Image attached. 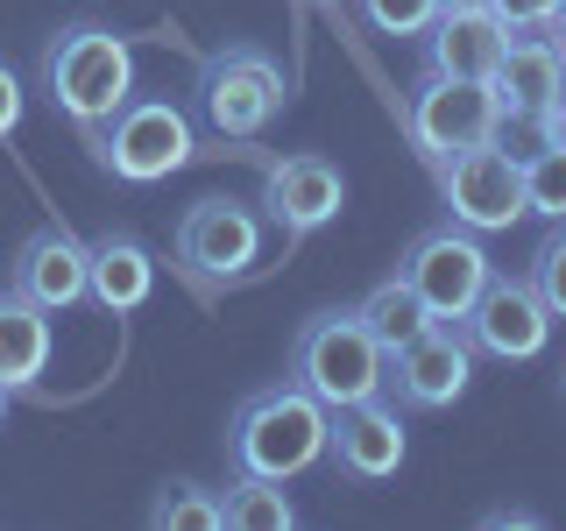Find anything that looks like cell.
Instances as JSON below:
<instances>
[{
    "mask_svg": "<svg viewBox=\"0 0 566 531\" xmlns=\"http://www.w3.org/2000/svg\"><path fill=\"white\" fill-rule=\"evenodd\" d=\"M354 8H361V22L376 35H424L447 0H354Z\"/></svg>",
    "mask_w": 566,
    "mask_h": 531,
    "instance_id": "603a6c76",
    "label": "cell"
},
{
    "mask_svg": "<svg viewBox=\"0 0 566 531\" xmlns=\"http://www.w3.org/2000/svg\"><path fill=\"white\" fill-rule=\"evenodd\" d=\"M85 149L99 156V170H114L120 185H156V177L191 164V121L170 100H128L114 121L78 128Z\"/></svg>",
    "mask_w": 566,
    "mask_h": 531,
    "instance_id": "5b68a950",
    "label": "cell"
},
{
    "mask_svg": "<svg viewBox=\"0 0 566 531\" xmlns=\"http://www.w3.org/2000/svg\"><path fill=\"white\" fill-rule=\"evenodd\" d=\"M326 454L340 460V475H354V482H389V475L403 468V418H397V404L368 397V404L333 412Z\"/></svg>",
    "mask_w": 566,
    "mask_h": 531,
    "instance_id": "9a60e30c",
    "label": "cell"
},
{
    "mask_svg": "<svg viewBox=\"0 0 566 531\" xmlns=\"http://www.w3.org/2000/svg\"><path fill=\"white\" fill-rule=\"evenodd\" d=\"M14 128H22V79L0 64V135H14Z\"/></svg>",
    "mask_w": 566,
    "mask_h": 531,
    "instance_id": "484cf974",
    "label": "cell"
},
{
    "mask_svg": "<svg viewBox=\"0 0 566 531\" xmlns=\"http://www.w3.org/2000/svg\"><path fill=\"white\" fill-rule=\"evenodd\" d=\"M510 29L489 0H447L424 29V71H447V79H495L510 50Z\"/></svg>",
    "mask_w": 566,
    "mask_h": 531,
    "instance_id": "7c38bea8",
    "label": "cell"
},
{
    "mask_svg": "<svg viewBox=\"0 0 566 531\" xmlns=\"http://www.w3.org/2000/svg\"><path fill=\"white\" fill-rule=\"evenodd\" d=\"M354 312H361V326L382 341V354H389V347H403V341H418V333L432 326V305H424V298H418L403 277H382Z\"/></svg>",
    "mask_w": 566,
    "mask_h": 531,
    "instance_id": "ffe728a7",
    "label": "cell"
},
{
    "mask_svg": "<svg viewBox=\"0 0 566 531\" xmlns=\"http://www.w3.org/2000/svg\"><path fill=\"white\" fill-rule=\"evenodd\" d=\"M495 100H503V121H531V114H545L559 93V43L553 35H510V50H503V64H495Z\"/></svg>",
    "mask_w": 566,
    "mask_h": 531,
    "instance_id": "e0dca14e",
    "label": "cell"
},
{
    "mask_svg": "<svg viewBox=\"0 0 566 531\" xmlns=\"http://www.w3.org/2000/svg\"><path fill=\"white\" fill-rule=\"evenodd\" d=\"M291 85H283V64L255 43H227L220 58H206L199 79V106H206V128L220 142H255L270 121L283 114Z\"/></svg>",
    "mask_w": 566,
    "mask_h": 531,
    "instance_id": "8992f818",
    "label": "cell"
},
{
    "mask_svg": "<svg viewBox=\"0 0 566 531\" xmlns=\"http://www.w3.org/2000/svg\"><path fill=\"white\" fill-rule=\"evenodd\" d=\"M460 333L474 341V354H495V362H538L553 347V305L538 298L531 277H489Z\"/></svg>",
    "mask_w": 566,
    "mask_h": 531,
    "instance_id": "30bf717a",
    "label": "cell"
},
{
    "mask_svg": "<svg viewBox=\"0 0 566 531\" xmlns=\"http://www.w3.org/2000/svg\"><path fill=\"white\" fill-rule=\"evenodd\" d=\"M531 283H538V298L553 305V319H566V220H553V235L538 241V256H531Z\"/></svg>",
    "mask_w": 566,
    "mask_h": 531,
    "instance_id": "cb8c5ba5",
    "label": "cell"
},
{
    "mask_svg": "<svg viewBox=\"0 0 566 531\" xmlns=\"http://www.w3.org/2000/svg\"><path fill=\"white\" fill-rule=\"evenodd\" d=\"M482 524H517V531H524V524H538V518H531V510H489Z\"/></svg>",
    "mask_w": 566,
    "mask_h": 531,
    "instance_id": "4316f807",
    "label": "cell"
},
{
    "mask_svg": "<svg viewBox=\"0 0 566 531\" xmlns=\"http://www.w3.org/2000/svg\"><path fill=\"white\" fill-rule=\"evenodd\" d=\"M553 114L566 121V50H559V93H553Z\"/></svg>",
    "mask_w": 566,
    "mask_h": 531,
    "instance_id": "83f0119b",
    "label": "cell"
},
{
    "mask_svg": "<svg viewBox=\"0 0 566 531\" xmlns=\"http://www.w3.org/2000/svg\"><path fill=\"white\" fill-rule=\"evenodd\" d=\"M503 128V100H495L489 79H447V71H424L411 85V100H403V135H411V149L424 164H447V156L474 149V142H489Z\"/></svg>",
    "mask_w": 566,
    "mask_h": 531,
    "instance_id": "277c9868",
    "label": "cell"
},
{
    "mask_svg": "<svg viewBox=\"0 0 566 531\" xmlns=\"http://www.w3.org/2000/svg\"><path fill=\"white\" fill-rule=\"evenodd\" d=\"M397 277L411 283L424 305H432V319H468V305L482 298V283L495 270H489V256H482V235L460 227V220H447V227H424V235L403 248Z\"/></svg>",
    "mask_w": 566,
    "mask_h": 531,
    "instance_id": "ba28073f",
    "label": "cell"
},
{
    "mask_svg": "<svg viewBox=\"0 0 566 531\" xmlns=\"http://www.w3.org/2000/svg\"><path fill=\"white\" fill-rule=\"evenodd\" d=\"M291 383H305L326 412L382 397V341L361 326V312H318L291 341Z\"/></svg>",
    "mask_w": 566,
    "mask_h": 531,
    "instance_id": "3957f363",
    "label": "cell"
},
{
    "mask_svg": "<svg viewBox=\"0 0 566 531\" xmlns=\"http://www.w3.org/2000/svg\"><path fill=\"white\" fill-rule=\"evenodd\" d=\"M545 35H553V43L566 50V0H559V14H553V29H545Z\"/></svg>",
    "mask_w": 566,
    "mask_h": 531,
    "instance_id": "f1b7e54d",
    "label": "cell"
},
{
    "mask_svg": "<svg viewBox=\"0 0 566 531\" xmlns=\"http://www.w3.org/2000/svg\"><path fill=\"white\" fill-rule=\"evenodd\" d=\"M333 439V412L312 397L305 383H270L255 397H241L234 425H227V460L234 475H270V482H291L326 460Z\"/></svg>",
    "mask_w": 566,
    "mask_h": 531,
    "instance_id": "6da1fadb",
    "label": "cell"
},
{
    "mask_svg": "<svg viewBox=\"0 0 566 531\" xmlns=\"http://www.w3.org/2000/svg\"><path fill=\"white\" fill-rule=\"evenodd\" d=\"M50 368V312L43 305H29L22 291H0V383L8 389H22L35 383Z\"/></svg>",
    "mask_w": 566,
    "mask_h": 531,
    "instance_id": "ac0fdd59",
    "label": "cell"
},
{
    "mask_svg": "<svg viewBox=\"0 0 566 531\" xmlns=\"http://www.w3.org/2000/svg\"><path fill=\"white\" fill-rule=\"evenodd\" d=\"M474 376V341L460 333V319H432L418 341L382 354V389H397L403 412H447Z\"/></svg>",
    "mask_w": 566,
    "mask_h": 531,
    "instance_id": "9c48e42d",
    "label": "cell"
},
{
    "mask_svg": "<svg viewBox=\"0 0 566 531\" xmlns=\"http://www.w3.org/2000/svg\"><path fill=\"white\" fill-rule=\"evenodd\" d=\"M524 206L538 220H566V142H538L524 156Z\"/></svg>",
    "mask_w": 566,
    "mask_h": 531,
    "instance_id": "7402d4cb",
    "label": "cell"
},
{
    "mask_svg": "<svg viewBox=\"0 0 566 531\" xmlns=\"http://www.w3.org/2000/svg\"><path fill=\"white\" fill-rule=\"evenodd\" d=\"M177 262L206 283H227V277H248L262 262V220L248 212L241 199H191L185 220H177Z\"/></svg>",
    "mask_w": 566,
    "mask_h": 531,
    "instance_id": "8fae6325",
    "label": "cell"
},
{
    "mask_svg": "<svg viewBox=\"0 0 566 531\" xmlns=\"http://www.w3.org/2000/svg\"><path fill=\"white\" fill-rule=\"evenodd\" d=\"M8 283L29 298V305H43L50 319L71 312L85 298V241L71 235V227H35V235L14 248Z\"/></svg>",
    "mask_w": 566,
    "mask_h": 531,
    "instance_id": "5bb4252c",
    "label": "cell"
},
{
    "mask_svg": "<svg viewBox=\"0 0 566 531\" xmlns=\"http://www.w3.org/2000/svg\"><path fill=\"white\" fill-rule=\"evenodd\" d=\"M156 291V262L135 235H99L85 241V298L106 312H142Z\"/></svg>",
    "mask_w": 566,
    "mask_h": 531,
    "instance_id": "2e32d148",
    "label": "cell"
},
{
    "mask_svg": "<svg viewBox=\"0 0 566 531\" xmlns=\"http://www.w3.org/2000/svg\"><path fill=\"white\" fill-rule=\"evenodd\" d=\"M149 524L156 531H220V496L199 482H164L149 503Z\"/></svg>",
    "mask_w": 566,
    "mask_h": 531,
    "instance_id": "44dd1931",
    "label": "cell"
},
{
    "mask_svg": "<svg viewBox=\"0 0 566 531\" xmlns=\"http://www.w3.org/2000/svg\"><path fill=\"white\" fill-rule=\"evenodd\" d=\"M291 524H297V510L270 475H234L220 489V531H291Z\"/></svg>",
    "mask_w": 566,
    "mask_h": 531,
    "instance_id": "d6986e66",
    "label": "cell"
},
{
    "mask_svg": "<svg viewBox=\"0 0 566 531\" xmlns=\"http://www.w3.org/2000/svg\"><path fill=\"white\" fill-rule=\"evenodd\" d=\"M0 418H8V383H0Z\"/></svg>",
    "mask_w": 566,
    "mask_h": 531,
    "instance_id": "f546056e",
    "label": "cell"
},
{
    "mask_svg": "<svg viewBox=\"0 0 566 531\" xmlns=\"http://www.w3.org/2000/svg\"><path fill=\"white\" fill-rule=\"evenodd\" d=\"M439 199L460 227H474V235H503V227L524 220V156L510 149V142H474V149H460L439 164Z\"/></svg>",
    "mask_w": 566,
    "mask_h": 531,
    "instance_id": "52a82bcc",
    "label": "cell"
},
{
    "mask_svg": "<svg viewBox=\"0 0 566 531\" xmlns=\"http://www.w3.org/2000/svg\"><path fill=\"white\" fill-rule=\"evenodd\" d=\"M43 93L71 128H99L135 100V50L106 22H64L43 50Z\"/></svg>",
    "mask_w": 566,
    "mask_h": 531,
    "instance_id": "7a4b0ae2",
    "label": "cell"
},
{
    "mask_svg": "<svg viewBox=\"0 0 566 531\" xmlns=\"http://www.w3.org/2000/svg\"><path fill=\"white\" fill-rule=\"evenodd\" d=\"M489 8H495V14H503V22H510V29H517V35H524V29H553V14H559V0H489Z\"/></svg>",
    "mask_w": 566,
    "mask_h": 531,
    "instance_id": "d4e9b609",
    "label": "cell"
},
{
    "mask_svg": "<svg viewBox=\"0 0 566 531\" xmlns=\"http://www.w3.org/2000/svg\"><path fill=\"white\" fill-rule=\"evenodd\" d=\"M262 206H270V220H276V235L291 241V235H318L326 220H340V206H347V185H340V170L326 164V156H276L270 170H262Z\"/></svg>",
    "mask_w": 566,
    "mask_h": 531,
    "instance_id": "4fadbf2b",
    "label": "cell"
}]
</instances>
